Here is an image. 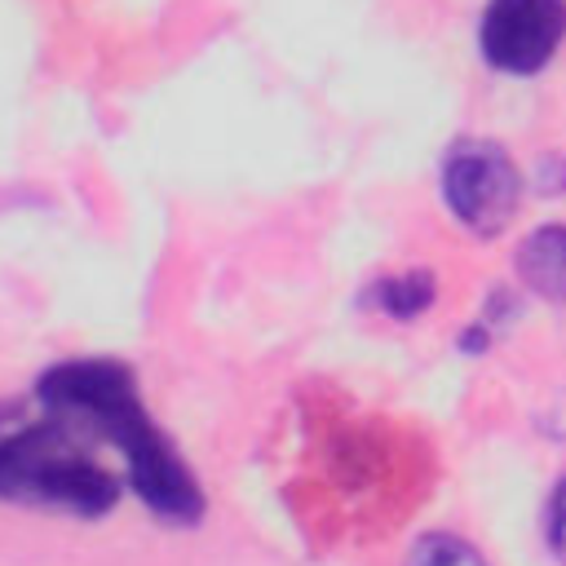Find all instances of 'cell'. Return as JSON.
Listing matches in <instances>:
<instances>
[{
  "label": "cell",
  "mask_w": 566,
  "mask_h": 566,
  "mask_svg": "<svg viewBox=\"0 0 566 566\" xmlns=\"http://www.w3.org/2000/svg\"><path fill=\"white\" fill-rule=\"evenodd\" d=\"M40 402L80 429L106 438L115 451L128 460V482L133 491L168 522H195L203 513L199 482L181 464V455L168 447V438L155 429L146 416L133 371L111 358H75L57 363L53 371L40 376Z\"/></svg>",
  "instance_id": "cell-1"
},
{
  "label": "cell",
  "mask_w": 566,
  "mask_h": 566,
  "mask_svg": "<svg viewBox=\"0 0 566 566\" xmlns=\"http://www.w3.org/2000/svg\"><path fill=\"white\" fill-rule=\"evenodd\" d=\"M0 495L97 517L119 500V478L88 451L75 420L57 411L27 420L0 402Z\"/></svg>",
  "instance_id": "cell-2"
},
{
  "label": "cell",
  "mask_w": 566,
  "mask_h": 566,
  "mask_svg": "<svg viewBox=\"0 0 566 566\" xmlns=\"http://www.w3.org/2000/svg\"><path fill=\"white\" fill-rule=\"evenodd\" d=\"M442 195L460 226L473 234H500L522 195V177L504 146L486 137H460L442 159Z\"/></svg>",
  "instance_id": "cell-3"
},
{
  "label": "cell",
  "mask_w": 566,
  "mask_h": 566,
  "mask_svg": "<svg viewBox=\"0 0 566 566\" xmlns=\"http://www.w3.org/2000/svg\"><path fill=\"white\" fill-rule=\"evenodd\" d=\"M566 35V0H491L482 13V57L504 75H535Z\"/></svg>",
  "instance_id": "cell-4"
},
{
  "label": "cell",
  "mask_w": 566,
  "mask_h": 566,
  "mask_svg": "<svg viewBox=\"0 0 566 566\" xmlns=\"http://www.w3.org/2000/svg\"><path fill=\"white\" fill-rule=\"evenodd\" d=\"M517 279L535 296H544L553 305L566 301V226H539V230H531L522 239V248H517Z\"/></svg>",
  "instance_id": "cell-5"
},
{
  "label": "cell",
  "mask_w": 566,
  "mask_h": 566,
  "mask_svg": "<svg viewBox=\"0 0 566 566\" xmlns=\"http://www.w3.org/2000/svg\"><path fill=\"white\" fill-rule=\"evenodd\" d=\"M371 296L389 318H416L420 310L433 305V274L416 270V274H402V279H380Z\"/></svg>",
  "instance_id": "cell-6"
},
{
  "label": "cell",
  "mask_w": 566,
  "mask_h": 566,
  "mask_svg": "<svg viewBox=\"0 0 566 566\" xmlns=\"http://www.w3.org/2000/svg\"><path fill=\"white\" fill-rule=\"evenodd\" d=\"M407 566H486V557L469 539L433 531V535L416 539V548L407 553Z\"/></svg>",
  "instance_id": "cell-7"
},
{
  "label": "cell",
  "mask_w": 566,
  "mask_h": 566,
  "mask_svg": "<svg viewBox=\"0 0 566 566\" xmlns=\"http://www.w3.org/2000/svg\"><path fill=\"white\" fill-rule=\"evenodd\" d=\"M548 539H553V553L566 562V482H557L548 504Z\"/></svg>",
  "instance_id": "cell-8"
}]
</instances>
